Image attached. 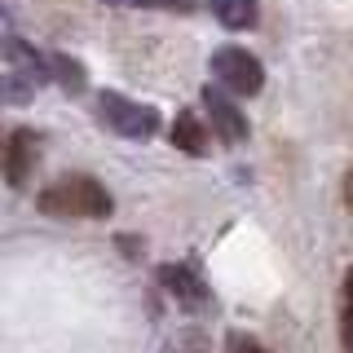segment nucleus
I'll return each instance as SVG.
<instances>
[{
    "label": "nucleus",
    "instance_id": "nucleus-1",
    "mask_svg": "<svg viewBox=\"0 0 353 353\" xmlns=\"http://www.w3.org/2000/svg\"><path fill=\"white\" fill-rule=\"evenodd\" d=\"M40 212L49 216H110V194L97 176H62L40 190Z\"/></svg>",
    "mask_w": 353,
    "mask_h": 353
},
{
    "label": "nucleus",
    "instance_id": "nucleus-2",
    "mask_svg": "<svg viewBox=\"0 0 353 353\" xmlns=\"http://www.w3.org/2000/svg\"><path fill=\"white\" fill-rule=\"evenodd\" d=\"M212 75L221 80V88H230V93H239V97H256L261 84H265L261 62L252 58L248 49H239V44H225V49H216Z\"/></svg>",
    "mask_w": 353,
    "mask_h": 353
},
{
    "label": "nucleus",
    "instance_id": "nucleus-3",
    "mask_svg": "<svg viewBox=\"0 0 353 353\" xmlns=\"http://www.w3.org/2000/svg\"><path fill=\"white\" fill-rule=\"evenodd\" d=\"M97 115H102L115 132H124V137H150V132L159 128V115H154L150 106H137V102H128V97H119V93L97 97Z\"/></svg>",
    "mask_w": 353,
    "mask_h": 353
},
{
    "label": "nucleus",
    "instance_id": "nucleus-4",
    "mask_svg": "<svg viewBox=\"0 0 353 353\" xmlns=\"http://www.w3.org/2000/svg\"><path fill=\"white\" fill-rule=\"evenodd\" d=\"M203 106H208V124L216 128V137L225 141V146H239L243 137H248V124H243V115H239V106L230 102L225 93L212 84V88H203Z\"/></svg>",
    "mask_w": 353,
    "mask_h": 353
},
{
    "label": "nucleus",
    "instance_id": "nucleus-5",
    "mask_svg": "<svg viewBox=\"0 0 353 353\" xmlns=\"http://www.w3.org/2000/svg\"><path fill=\"white\" fill-rule=\"evenodd\" d=\"M31 168H36V137H31L27 128H18L14 137H9L5 146V176L14 190H22V185L31 181Z\"/></svg>",
    "mask_w": 353,
    "mask_h": 353
},
{
    "label": "nucleus",
    "instance_id": "nucleus-6",
    "mask_svg": "<svg viewBox=\"0 0 353 353\" xmlns=\"http://www.w3.org/2000/svg\"><path fill=\"white\" fill-rule=\"evenodd\" d=\"M208 9H212L216 22L230 27V31H248V27L261 22V5H256V0H208Z\"/></svg>",
    "mask_w": 353,
    "mask_h": 353
},
{
    "label": "nucleus",
    "instance_id": "nucleus-7",
    "mask_svg": "<svg viewBox=\"0 0 353 353\" xmlns=\"http://www.w3.org/2000/svg\"><path fill=\"white\" fill-rule=\"evenodd\" d=\"M172 146L185 150V154H208V128L194 110H181L172 119Z\"/></svg>",
    "mask_w": 353,
    "mask_h": 353
},
{
    "label": "nucleus",
    "instance_id": "nucleus-8",
    "mask_svg": "<svg viewBox=\"0 0 353 353\" xmlns=\"http://www.w3.org/2000/svg\"><path fill=\"white\" fill-rule=\"evenodd\" d=\"M159 283L168 287L176 301H185V305H199V301H203V283H199L190 270H181V265H163V270H159Z\"/></svg>",
    "mask_w": 353,
    "mask_h": 353
},
{
    "label": "nucleus",
    "instance_id": "nucleus-9",
    "mask_svg": "<svg viewBox=\"0 0 353 353\" xmlns=\"http://www.w3.org/2000/svg\"><path fill=\"white\" fill-rule=\"evenodd\" d=\"M340 340L353 353V265L345 274V287H340Z\"/></svg>",
    "mask_w": 353,
    "mask_h": 353
},
{
    "label": "nucleus",
    "instance_id": "nucleus-10",
    "mask_svg": "<svg viewBox=\"0 0 353 353\" xmlns=\"http://www.w3.org/2000/svg\"><path fill=\"white\" fill-rule=\"evenodd\" d=\"M49 66L62 75V84H66V88H84V80H80V66H75V62H66V58H49Z\"/></svg>",
    "mask_w": 353,
    "mask_h": 353
},
{
    "label": "nucleus",
    "instance_id": "nucleus-11",
    "mask_svg": "<svg viewBox=\"0 0 353 353\" xmlns=\"http://www.w3.org/2000/svg\"><path fill=\"white\" fill-rule=\"evenodd\" d=\"M225 353H265V349H261L252 336H239V331H234V336L225 340Z\"/></svg>",
    "mask_w": 353,
    "mask_h": 353
},
{
    "label": "nucleus",
    "instance_id": "nucleus-12",
    "mask_svg": "<svg viewBox=\"0 0 353 353\" xmlns=\"http://www.w3.org/2000/svg\"><path fill=\"white\" fill-rule=\"evenodd\" d=\"M137 5H159V9H194L199 0H137Z\"/></svg>",
    "mask_w": 353,
    "mask_h": 353
},
{
    "label": "nucleus",
    "instance_id": "nucleus-13",
    "mask_svg": "<svg viewBox=\"0 0 353 353\" xmlns=\"http://www.w3.org/2000/svg\"><path fill=\"white\" fill-rule=\"evenodd\" d=\"M345 203H349V208H353V172H349V176H345Z\"/></svg>",
    "mask_w": 353,
    "mask_h": 353
}]
</instances>
